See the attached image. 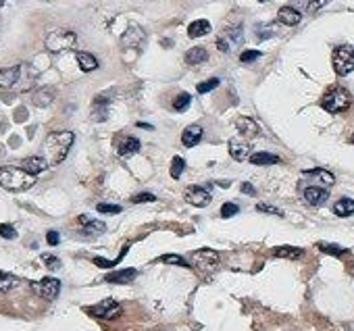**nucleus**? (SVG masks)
<instances>
[{"label":"nucleus","mask_w":354,"mask_h":331,"mask_svg":"<svg viewBox=\"0 0 354 331\" xmlns=\"http://www.w3.org/2000/svg\"><path fill=\"white\" fill-rule=\"evenodd\" d=\"M209 59V52L205 50V48H200V46H196V48H190L188 52H185V63L188 65H202Z\"/></svg>","instance_id":"a878e982"},{"label":"nucleus","mask_w":354,"mask_h":331,"mask_svg":"<svg viewBox=\"0 0 354 331\" xmlns=\"http://www.w3.org/2000/svg\"><path fill=\"white\" fill-rule=\"evenodd\" d=\"M333 213L338 217H350L354 215V200L352 198H340L333 204Z\"/></svg>","instance_id":"cd10ccee"},{"label":"nucleus","mask_w":354,"mask_h":331,"mask_svg":"<svg viewBox=\"0 0 354 331\" xmlns=\"http://www.w3.org/2000/svg\"><path fill=\"white\" fill-rule=\"evenodd\" d=\"M350 104H352V98H350L348 90L340 88V85H333V88H329L327 94H325L323 100H321V107H323L327 113H333V115L348 111Z\"/></svg>","instance_id":"7ed1b4c3"},{"label":"nucleus","mask_w":354,"mask_h":331,"mask_svg":"<svg viewBox=\"0 0 354 331\" xmlns=\"http://www.w3.org/2000/svg\"><path fill=\"white\" fill-rule=\"evenodd\" d=\"M333 69L338 75H348L354 71V46H338L333 50Z\"/></svg>","instance_id":"39448f33"},{"label":"nucleus","mask_w":354,"mask_h":331,"mask_svg":"<svg viewBox=\"0 0 354 331\" xmlns=\"http://www.w3.org/2000/svg\"><path fill=\"white\" fill-rule=\"evenodd\" d=\"M327 198H329V192L325 187H321V185H309L305 190V200L309 204H313V206H321Z\"/></svg>","instance_id":"ddd939ff"},{"label":"nucleus","mask_w":354,"mask_h":331,"mask_svg":"<svg viewBox=\"0 0 354 331\" xmlns=\"http://www.w3.org/2000/svg\"><path fill=\"white\" fill-rule=\"evenodd\" d=\"M219 83H221V81H219L217 77H213V79H209V81H202V83H198V88H196V90H198V94H209L211 90H215V88H217Z\"/></svg>","instance_id":"c9c22d12"},{"label":"nucleus","mask_w":354,"mask_h":331,"mask_svg":"<svg viewBox=\"0 0 354 331\" xmlns=\"http://www.w3.org/2000/svg\"><path fill=\"white\" fill-rule=\"evenodd\" d=\"M261 3H269V0H261Z\"/></svg>","instance_id":"603ef678"},{"label":"nucleus","mask_w":354,"mask_h":331,"mask_svg":"<svg viewBox=\"0 0 354 331\" xmlns=\"http://www.w3.org/2000/svg\"><path fill=\"white\" fill-rule=\"evenodd\" d=\"M138 277V271L136 269H121V271H113V273H109L105 279L109 281V283H119V286H123V283H129V281H133Z\"/></svg>","instance_id":"a211bd4d"},{"label":"nucleus","mask_w":354,"mask_h":331,"mask_svg":"<svg viewBox=\"0 0 354 331\" xmlns=\"http://www.w3.org/2000/svg\"><path fill=\"white\" fill-rule=\"evenodd\" d=\"M257 211H259V213H267V215H277V217H283V211H281V208L271 206V204H265V202L257 204Z\"/></svg>","instance_id":"e433bc0d"},{"label":"nucleus","mask_w":354,"mask_h":331,"mask_svg":"<svg viewBox=\"0 0 354 331\" xmlns=\"http://www.w3.org/2000/svg\"><path fill=\"white\" fill-rule=\"evenodd\" d=\"M144 42V31L140 29V27H129L125 33H123V44L125 46H129V48H138L140 44Z\"/></svg>","instance_id":"412c9836"},{"label":"nucleus","mask_w":354,"mask_h":331,"mask_svg":"<svg viewBox=\"0 0 354 331\" xmlns=\"http://www.w3.org/2000/svg\"><path fill=\"white\" fill-rule=\"evenodd\" d=\"M261 55H263L261 50H244L242 55H240V61L242 63H255V61L261 59Z\"/></svg>","instance_id":"58836bf2"},{"label":"nucleus","mask_w":354,"mask_h":331,"mask_svg":"<svg viewBox=\"0 0 354 331\" xmlns=\"http://www.w3.org/2000/svg\"><path fill=\"white\" fill-rule=\"evenodd\" d=\"M329 3V0H309V11H319V9H321V7H325Z\"/></svg>","instance_id":"49530a36"},{"label":"nucleus","mask_w":354,"mask_h":331,"mask_svg":"<svg viewBox=\"0 0 354 331\" xmlns=\"http://www.w3.org/2000/svg\"><path fill=\"white\" fill-rule=\"evenodd\" d=\"M242 27L240 25H233V27H227L223 29L221 33H219V38H217V48L221 50V52H231L235 50V46H238L242 42Z\"/></svg>","instance_id":"423d86ee"},{"label":"nucleus","mask_w":354,"mask_h":331,"mask_svg":"<svg viewBox=\"0 0 354 331\" xmlns=\"http://www.w3.org/2000/svg\"><path fill=\"white\" fill-rule=\"evenodd\" d=\"M350 142H352V144H354V135H352V137H350Z\"/></svg>","instance_id":"8fccbe9b"},{"label":"nucleus","mask_w":354,"mask_h":331,"mask_svg":"<svg viewBox=\"0 0 354 331\" xmlns=\"http://www.w3.org/2000/svg\"><path fill=\"white\" fill-rule=\"evenodd\" d=\"M36 183V175L27 173L23 167H0V185L9 192H23Z\"/></svg>","instance_id":"f03ea898"},{"label":"nucleus","mask_w":354,"mask_h":331,"mask_svg":"<svg viewBox=\"0 0 354 331\" xmlns=\"http://www.w3.org/2000/svg\"><path fill=\"white\" fill-rule=\"evenodd\" d=\"M302 254V248H294V246H277L273 248V256H279V258H300Z\"/></svg>","instance_id":"c756f323"},{"label":"nucleus","mask_w":354,"mask_h":331,"mask_svg":"<svg viewBox=\"0 0 354 331\" xmlns=\"http://www.w3.org/2000/svg\"><path fill=\"white\" fill-rule=\"evenodd\" d=\"M207 33H211V23L207 19H198V21H192L188 25L190 38H202V36H207Z\"/></svg>","instance_id":"b1692460"},{"label":"nucleus","mask_w":354,"mask_h":331,"mask_svg":"<svg viewBox=\"0 0 354 331\" xmlns=\"http://www.w3.org/2000/svg\"><path fill=\"white\" fill-rule=\"evenodd\" d=\"M219 263V254L215 250H209V248H202V250H196L192 254V265L200 271H211L215 265Z\"/></svg>","instance_id":"6e6552de"},{"label":"nucleus","mask_w":354,"mask_h":331,"mask_svg":"<svg viewBox=\"0 0 354 331\" xmlns=\"http://www.w3.org/2000/svg\"><path fill=\"white\" fill-rule=\"evenodd\" d=\"M117 263H119V260H107V258H100V256H96L94 258V265H98V267H103V269H111V267H115Z\"/></svg>","instance_id":"a18cd8bd"},{"label":"nucleus","mask_w":354,"mask_h":331,"mask_svg":"<svg viewBox=\"0 0 354 331\" xmlns=\"http://www.w3.org/2000/svg\"><path fill=\"white\" fill-rule=\"evenodd\" d=\"M23 169L27 173H31V175H40L42 171L48 169V163H46L44 156H29V159L23 161Z\"/></svg>","instance_id":"aec40b11"},{"label":"nucleus","mask_w":354,"mask_h":331,"mask_svg":"<svg viewBox=\"0 0 354 331\" xmlns=\"http://www.w3.org/2000/svg\"><path fill=\"white\" fill-rule=\"evenodd\" d=\"M31 288L44 300H57L61 294V281L55 279V277H44V279L31 283Z\"/></svg>","instance_id":"0eeeda50"},{"label":"nucleus","mask_w":354,"mask_h":331,"mask_svg":"<svg viewBox=\"0 0 354 331\" xmlns=\"http://www.w3.org/2000/svg\"><path fill=\"white\" fill-rule=\"evenodd\" d=\"M21 77V67L15 65V67H7L0 71V88H13V85L19 81Z\"/></svg>","instance_id":"f3484780"},{"label":"nucleus","mask_w":354,"mask_h":331,"mask_svg":"<svg viewBox=\"0 0 354 331\" xmlns=\"http://www.w3.org/2000/svg\"><path fill=\"white\" fill-rule=\"evenodd\" d=\"M109 104H111V94L109 92L96 96L94 102H92V117L96 121H107V117H109Z\"/></svg>","instance_id":"f8f14e48"},{"label":"nucleus","mask_w":354,"mask_h":331,"mask_svg":"<svg viewBox=\"0 0 354 331\" xmlns=\"http://www.w3.org/2000/svg\"><path fill=\"white\" fill-rule=\"evenodd\" d=\"M98 213H103V215H119L121 213V206L119 204H98Z\"/></svg>","instance_id":"4c0bfd02"},{"label":"nucleus","mask_w":354,"mask_h":331,"mask_svg":"<svg viewBox=\"0 0 354 331\" xmlns=\"http://www.w3.org/2000/svg\"><path fill=\"white\" fill-rule=\"evenodd\" d=\"M252 165H277L281 159L277 154H271V152H257V154H250V159H248Z\"/></svg>","instance_id":"bb28decb"},{"label":"nucleus","mask_w":354,"mask_h":331,"mask_svg":"<svg viewBox=\"0 0 354 331\" xmlns=\"http://www.w3.org/2000/svg\"><path fill=\"white\" fill-rule=\"evenodd\" d=\"M183 198H185L188 204H194V206L202 208V206L211 204V192L207 187H200V185H190L188 190L183 192Z\"/></svg>","instance_id":"9d476101"},{"label":"nucleus","mask_w":354,"mask_h":331,"mask_svg":"<svg viewBox=\"0 0 354 331\" xmlns=\"http://www.w3.org/2000/svg\"><path fill=\"white\" fill-rule=\"evenodd\" d=\"M117 150H119L121 156H133V154H138L140 152V142L136 140V137H123V140L119 142V146H117Z\"/></svg>","instance_id":"4be33fe9"},{"label":"nucleus","mask_w":354,"mask_h":331,"mask_svg":"<svg viewBox=\"0 0 354 331\" xmlns=\"http://www.w3.org/2000/svg\"><path fill=\"white\" fill-rule=\"evenodd\" d=\"M0 238L15 240V238H17V231H15L13 225H9V223H3V225H0Z\"/></svg>","instance_id":"79ce46f5"},{"label":"nucleus","mask_w":354,"mask_h":331,"mask_svg":"<svg viewBox=\"0 0 354 331\" xmlns=\"http://www.w3.org/2000/svg\"><path fill=\"white\" fill-rule=\"evenodd\" d=\"M75 59H77V65L83 73H90L94 69H98V61L94 55H90V52H77Z\"/></svg>","instance_id":"5701e85b"},{"label":"nucleus","mask_w":354,"mask_h":331,"mask_svg":"<svg viewBox=\"0 0 354 331\" xmlns=\"http://www.w3.org/2000/svg\"><path fill=\"white\" fill-rule=\"evenodd\" d=\"M277 19H279V23H283V25L294 27V25L300 23L302 15H300V11H296V9H292V7H281L279 13H277Z\"/></svg>","instance_id":"6ab92c4d"},{"label":"nucleus","mask_w":354,"mask_h":331,"mask_svg":"<svg viewBox=\"0 0 354 331\" xmlns=\"http://www.w3.org/2000/svg\"><path fill=\"white\" fill-rule=\"evenodd\" d=\"M317 248L321 250V252H325V254H331V256H344V254H346V250H344L342 246H335V244L319 242V244H317Z\"/></svg>","instance_id":"2f4dec72"},{"label":"nucleus","mask_w":354,"mask_h":331,"mask_svg":"<svg viewBox=\"0 0 354 331\" xmlns=\"http://www.w3.org/2000/svg\"><path fill=\"white\" fill-rule=\"evenodd\" d=\"M46 50L48 52H65L77 44V33L71 29H55L46 36Z\"/></svg>","instance_id":"20e7f679"},{"label":"nucleus","mask_w":354,"mask_h":331,"mask_svg":"<svg viewBox=\"0 0 354 331\" xmlns=\"http://www.w3.org/2000/svg\"><path fill=\"white\" fill-rule=\"evenodd\" d=\"M73 140L75 135L71 131H53L46 135V140L42 144V156L46 159L48 167L59 165L67 159V154H69L73 146Z\"/></svg>","instance_id":"f257e3e1"},{"label":"nucleus","mask_w":354,"mask_h":331,"mask_svg":"<svg viewBox=\"0 0 354 331\" xmlns=\"http://www.w3.org/2000/svg\"><path fill=\"white\" fill-rule=\"evenodd\" d=\"M240 213V208H238V204H233V202H225L223 206H221V217H235Z\"/></svg>","instance_id":"a19ab883"},{"label":"nucleus","mask_w":354,"mask_h":331,"mask_svg":"<svg viewBox=\"0 0 354 331\" xmlns=\"http://www.w3.org/2000/svg\"><path fill=\"white\" fill-rule=\"evenodd\" d=\"M17 283H19V279L15 275L0 271V292H11L13 288H17Z\"/></svg>","instance_id":"7c9ffc66"},{"label":"nucleus","mask_w":354,"mask_h":331,"mask_svg":"<svg viewBox=\"0 0 354 331\" xmlns=\"http://www.w3.org/2000/svg\"><path fill=\"white\" fill-rule=\"evenodd\" d=\"M202 127L200 125H188L183 131H181V144L185 146V148H194V146H198L200 144V140H202Z\"/></svg>","instance_id":"4468645a"},{"label":"nucleus","mask_w":354,"mask_h":331,"mask_svg":"<svg viewBox=\"0 0 354 331\" xmlns=\"http://www.w3.org/2000/svg\"><path fill=\"white\" fill-rule=\"evenodd\" d=\"M183 169H185V161L181 159V156H175V159L171 161V177L173 179H179Z\"/></svg>","instance_id":"72a5a7b5"},{"label":"nucleus","mask_w":354,"mask_h":331,"mask_svg":"<svg viewBox=\"0 0 354 331\" xmlns=\"http://www.w3.org/2000/svg\"><path fill=\"white\" fill-rule=\"evenodd\" d=\"M77 223H79V227H81V231L83 233H105L107 231V225L103 223V221H96V219H92V217H88V215H81L79 219H77Z\"/></svg>","instance_id":"dca6fc26"},{"label":"nucleus","mask_w":354,"mask_h":331,"mask_svg":"<svg viewBox=\"0 0 354 331\" xmlns=\"http://www.w3.org/2000/svg\"><path fill=\"white\" fill-rule=\"evenodd\" d=\"M161 263H167V265H179V267H190V263L185 260L183 256H179V254H165V256H161L159 258Z\"/></svg>","instance_id":"473e14b6"},{"label":"nucleus","mask_w":354,"mask_h":331,"mask_svg":"<svg viewBox=\"0 0 354 331\" xmlns=\"http://www.w3.org/2000/svg\"><path fill=\"white\" fill-rule=\"evenodd\" d=\"M190 102H192V96L183 92V94H179V96L173 100V109H175V111H185V109L190 107Z\"/></svg>","instance_id":"f704fd0d"},{"label":"nucleus","mask_w":354,"mask_h":331,"mask_svg":"<svg viewBox=\"0 0 354 331\" xmlns=\"http://www.w3.org/2000/svg\"><path fill=\"white\" fill-rule=\"evenodd\" d=\"M305 175L319 179L323 185H333V183H335V177L331 175L329 171H325V169H309V171H305Z\"/></svg>","instance_id":"c85d7f7f"},{"label":"nucleus","mask_w":354,"mask_h":331,"mask_svg":"<svg viewBox=\"0 0 354 331\" xmlns=\"http://www.w3.org/2000/svg\"><path fill=\"white\" fill-rule=\"evenodd\" d=\"M242 194H248V196H255L257 194V190L252 183H242Z\"/></svg>","instance_id":"09e8293b"},{"label":"nucleus","mask_w":354,"mask_h":331,"mask_svg":"<svg viewBox=\"0 0 354 331\" xmlns=\"http://www.w3.org/2000/svg\"><path fill=\"white\" fill-rule=\"evenodd\" d=\"M46 242L50 244V246H57V244L61 242V238H59V233H57V231H48V235H46Z\"/></svg>","instance_id":"de8ad7c7"},{"label":"nucleus","mask_w":354,"mask_h":331,"mask_svg":"<svg viewBox=\"0 0 354 331\" xmlns=\"http://www.w3.org/2000/svg\"><path fill=\"white\" fill-rule=\"evenodd\" d=\"M3 5H5V0H0V7H3Z\"/></svg>","instance_id":"3c124183"},{"label":"nucleus","mask_w":354,"mask_h":331,"mask_svg":"<svg viewBox=\"0 0 354 331\" xmlns=\"http://www.w3.org/2000/svg\"><path fill=\"white\" fill-rule=\"evenodd\" d=\"M227 148H229V154H231L233 161H246V159H250L252 148H250V142L246 140V137H231Z\"/></svg>","instance_id":"9b49d317"},{"label":"nucleus","mask_w":354,"mask_h":331,"mask_svg":"<svg viewBox=\"0 0 354 331\" xmlns=\"http://www.w3.org/2000/svg\"><path fill=\"white\" fill-rule=\"evenodd\" d=\"M157 200V196L155 194H150V192H142V194H136L131 198V202L133 204H142V202H155Z\"/></svg>","instance_id":"37998d69"},{"label":"nucleus","mask_w":354,"mask_h":331,"mask_svg":"<svg viewBox=\"0 0 354 331\" xmlns=\"http://www.w3.org/2000/svg\"><path fill=\"white\" fill-rule=\"evenodd\" d=\"M88 312H90V315H94V317H98V319H115V317L121 315V306L117 304L115 300L107 298V300H103L100 304L88 308Z\"/></svg>","instance_id":"1a4fd4ad"},{"label":"nucleus","mask_w":354,"mask_h":331,"mask_svg":"<svg viewBox=\"0 0 354 331\" xmlns=\"http://www.w3.org/2000/svg\"><path fill=\"white\" fill-rule=\"evenodd\" d=\"M257 36L259 40H269V38H273L275 36V25H263L257 29Z\"/></svg>","instance_id":"ea45409f"},{"label":"nucleus","mask_w":354,"mask_h":331,"mask_svg":"<svg viewBox=\"0 0 354 331\" xmlns=\"http://www.w3.org/2000/svg\"><path fill=\"white\" fill-rule=\"evenodd\" d=\"M235 127H238V131L244 135V137H255L261 133V127L255 119H250V117H238L235 119Z\"/></svg>","instance_id":"2eb2a0df"},{"label":"nucleus","mask_w":354,"mask_h":331,"mask_svg":"<svg viewBox=\"0 0 354 331\" xmlns=\"http://www.w3.org/2000/svg\"><path fill=\"white\" fill-rule=\"evenodd\" d=\"M42 260H44V265L48 267V269H61V260L57 258V256H53V254H42Z\"/></svg>","instance_id":"c03bdc74"},{"label":"nucleus","mask_w":354,"mask_h":331,"mask_svg":"<svg viewBox=\"0 0 354 331\" xmlns=\"http://www.w3.org/2000/svg\"><path fill=\"white\" fill-rule=\"evenodd\" d=\"M31 100H33L36 107H48V104H53V100H55V90L53 88H40V90L33 92Z\"/></svg>","instance_id":"393cba45"}]
</instances>
